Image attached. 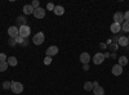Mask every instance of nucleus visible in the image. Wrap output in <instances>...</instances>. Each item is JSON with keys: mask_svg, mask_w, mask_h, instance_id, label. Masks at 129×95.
<instances>
[{"mask_svg": "<svg viewBox=\"0 0 129 95\" xmlns=\"http://www.w3.org/2000/svg\"><path fill=\"white\" fill-rule=\"evenodd\" d=\"M53 12H54L56 16H63L64 14V8L61 7V5H56L54 9H53Z\"/></svg>", "mask_w": 129, "mask_h": 95, "instance_id": "nucleus-12", "label": "nucleus"}, {"mask_svg": "<svg viewBox=\"0 0 129 95\" xmlns=\"http://www.w3.org/2000/svg\"><path fill=\"white\" fill-rule=\"evenodd\" d=\"M39 5H40V3H39V0H34V2L31 3V7L34 8V9H36V8H39Z\"/></svg>", "mask_w": 129, "mask_h": 95, "instance_id": "nucleus-23", "label": "nucleus"}, {"mask_svg": "<svg viewBox=\"0 0 129 95\" xmlns=\"http://www.w3.org/2000/svg\"><path fill=\"white\" fill-rule=\"evenodd\" d=\"M93 94L94 95H105V89L102 86H97L93 89Z\"/></svg>", "mask_w": 129, "mask_h": 95, "instance_id": "nucleus-15", "label": "nucleus"}, {"mask_svg": "<svg viewBox=\"0 0 129 95\" xmlns=\"http://www.w3.org/2000/svg\"><path fill=\"white\" fill-rule=\"evenodd\" d=\"M80 62L83 63V64H88V63L90 62V55L88 54V53H81L80 54Z\"/></svg>", "mask_w": 129, "mask_h": 95, "instance_id": "nucleus-9", "label": "nucleus"}, {"mask_svg": "<svg viewBox=\"0 0 129 95\" xmlns=\"http://www.w3.org/2000/svg\"><path fill=\"white\" fill-rule=\"evenodd\" d=\"M47 57H54V55H57L58 54V48L57 46H49L48 49H47Z\"/></svg>", "mask_w": 129, "mask_h": 95, "instance_id": "nucleus-6", "label": "nucleus"}, {"mask_svg": "<svg viewBox=\"0 0 129 95\" xmlns=\"http://www.w3.org/2000/svg\"><path fill=\"white\" fill-rule=\"evenodd\" d=\"M110 49H111V50H116V49H117V44H112V45L110 46Z\"/></svg>", "mask_w": 129, "mask_h": 95, "instance_id": "nucleus-30", "label": "nucleus"}, {"mask_svg": "<svg viewBox=\"0 0 129 95\" xmlns=\"http://www.w3.org/2000/svg\"><path fill=\"white\" fill-rule=\"evenodd\" d=\"M84 89L87 90V91H92L93 89H94V86H93V82H90V81H87L84 83Z\"/></svg>", "mask_w": 129, "mask_h": 95, "instance_id": "nucleus-17", "label": "nucleus"}, {"mask_svg": "<svg viewBox=\"0 0 129 95\" xmlns=\"http://www.w3.org/2000/svg\"><path fill=\"white\" fill-rule=\"evenodd\" d=\"M50 63H52V58H50V57H47V58L44 59V64H45V66H49Z\"/></svg>", "mask_w": 129, "mask_h": 95, "instance_id": "nucleus-25", "label": "nucleus"}, {"mask_svg": "<svg viewBox=\"0 0 129 95\" xmlns=\"http://www.w3.org/2000/svg\"><path fill=\"white\" fill-rule=\"evenodd\" d=\"M30 34H31V28L27 25L19 27V36H22L23 39H26L27 36H30Z\"/></svg>", "mask_w": 129, "mask_h": 95, "instance_id": "nucleus-4", "label": "nucleus"}, {"mask_svg": "<svg viewBox=\"0 0 129 95\" xmlns=\"http://www.w3.org/2000/svg\"><path fill=\"white\" fill-rule=\"evenodd\" d=\"M117 64H120L121 67H123V66H126V64H128V58L124 57V55L120 57V58H119V63H117Z\"/></svg>", "mask_w": 129, "mask_h": 95, "instance_id": "nucleus-18", "label": "nucleus"}, {"mask_svg": "<svg viewBox=\"0 0 129 95\" xmlns=\"http://www.w3.org/2000/svg\"><path fill=\"white\" fill-rule=\"evenodd\" d=\"M123 16H124V21H129V10H126Z\"/></svg>", "mask_w": 129, "mask_h": 95, "instance_id": "nucleus-29", "label": "nucleus"}, {"mask_svg": "<svg viewBox=\"0 0 129 95\" xmlns=\"http://www.w3.org/2000/svg\"><path fill=\"white\" fill-rule=\"evenodd\" d=\"M105 54L103 53H97V54H94V57H93V63L94 64H97V66H100V64H102V63L105 62Z\"/></svg>", "mask_w": 129, "mask_h": 95, "instance_id": "nucleus-3", "label": "nucleus"}, {"mask_svg": "<svg viewBox=\"0 0 129 95\" xmlns=\"http://www.w3.org/2000/svg\"><path fill=\"white\" fill-rule=\"evenodd\" d=\"M8 63L7 62H0V72H4V71H7V68H8Z\"/></svg>", "mask_w": 129, "mask_h": 95, "instance_id": "nucleus-20", "label": "nucleus"}, {"mask_svg": "<svg viewBox=\"0 0 129 95\" xmlns=\"http://www.w3.org/2000/svg\"><path fill=\"white\" fill-rule=\"evenodd\" d=\"M47 9H48V10H52V12H53V9H54V5H53L52 3H48V4H47Z\"/></svg>", "mask_w": 129, "mask_h": 95, "instance_id": "nucleus-27", "label": "nucleus"}, {"mask_svg": "<svg viewBox=\"0 0 129 95\" xmlns=\"http://www.w3.org/2000/svg\"><path fill=\"white\" fill-rule=\"evenodd\" d=\"M128 41H129V37H128Z\"/></svg>", "mask_w": 129, "mask_h": 95, "instance_id": "nucleus-32", "label": "nucleus"}, {"mask_svg": "<svg viewBox=\"0 0 129 95\" xmlns=\"http://www.w3.org/2000/svg\"><path fill=\"white\" fill-rule=\"evenodd\" d=\"M114 21H115V23L121 25V23L124 22V16H123V13H120V12L115 13V14H114Z\"/></svg>", "mask_w": 129, "mask_h": 95, "instance_id": "nucleus-10", "label": "nucleus"}, {"mask_svg": "<svg viewBox=\"0 0 129 95\" xmlns=\"http://www.w3.org/2000/svg\"><path fill=\"white\" fill-rule=\"evenodd\" d=\"M34 8L31 7V4L30 5H23V13L25 14H34Z\"/></svg>", "mask_w": 129, "mask_h": 95, "instance_id": "nucleus-14", "label": "nucleus"}, {"mask_svg": "<svg viewBox=\"0 0 129 95\" xmlns=\"http://www.w3.org/2000/svg\"><path fill=\"white\" fill-rule=\"evenodd\" d=\"M10 90H12L14 94H21L23 91V85L18 81H13L12 82V86H10Z\"/></svg>", "mask_w": 129, "mask_h": 95, "instance_id": "nucleus-1", "label": "nucleus"}, {"mask_svg": "<svg viewBox=\"0 0 129 95\" xmlns=\"http://www.w3.org/2000/svg\"><path fill=\"white\" fill-rule=\"evenodd\" d=\"M44 39H45L44 34H43V32H38V34L34 35V37H32V43H34L35 45H41L43 43H44Z\"/></svg>", "mask_w": 129, "mask_h": 95, "instance_id": "nucleus-2", "label": "nucleus"}, {"mask_svg": "<svg viewBox=\"0 0 129 95\" xmlns=\"http://www.w3.org/2000/svg\"><path fill=\"white\" fill-rule=\"evenodd\" d=\"M121 30L129 32V21H124V22L121 23Z\"/></svg>", "mask_w": 129, "mask_h": 95, "instance_id": "nucleus-19", "label": "nucleus"}, {"mask_svg": "<svg viewBox=\"0 0 129 95\" xmlns=\"http://www.w3.org/2000/svg\"><path fill=\"white\" fill-rule=\"evenodd\" d=\"M34 17H35V18H39V19H40V18H44V17H45V10L43 9V8H40V7L36 8V9L34 10Z\"/></svg>", "mask_w": 129, "mask_h": 95, "instance_id": "nucleus-7", "label": "nucleus"}, {"mask_svg": "<svg viewBox=\"0 0 129 95\" xmlns=\"http://www.w3.org/2000/svg\"><path fill=\"white\" fill-rule=\"evenodd\" d=\"M16 43L17 44H23V37L22 36H17L16 37Z\"/></svg>", "mask_w": 129, "mask_h": 95, "instance_id": "nucleus-24", "label": "nucleus"}, {"mask_svg": "<svg viewBox=\"0 0 129 95\" xmlns=\"http://www.w3.org/2000/svg\"><path fill=\"white\" fill-rule=\"evenodd\" d=\"M110 30H111V32H112V34H117V32H120V31H121V25L114 22V23L111 25Z\"/></svg>", "mask_w": 129, "mask_h": 95, "instance_id": "nucleus-11", "label": "nucleus"}, {"mask_svg": "<svg viewBox=\"0 0 129 95\" xmlns=\"http://www.w3.org/2000/svg\"><path fill=\"white\" fill-rule=\"evenodd\" d=\"M17 43H16V39H12V37H10V40H9V45L10 46H14Z\"/></svg>", "mask_w": 129, "mask_h": 95, "instance_id": "nucleus-28", "label": "nucleus"}, {"mask_svg": "<svg viewBox=\"0 0 129 95\" xmlns=\"http://www.w3.org/2000/svg\"><path fill=\"white\" fill-rule=\"evenodd\" d=\"M8 35L12 39H16L17 36H19V28H17L16 26H10L8 28Z\"/></svg>", "mask_w": 129, "mask_h": 95, "instance_id": "nucleus-5", "label": "nucleus"}, {"mask_svg": "<svg viewBox=\"0 0 129 95\" xmlns=\"http://www.w3.org/2000/svg\"><path fill=\"white\" fill-rule=\"evenodd\" d=\"M7 55L4 54V53H2V54H0V62H7Z\"/></svg>", "mask_w": 129, "mask_h": 95, "instance_id": "nucleus-26", "label": "nucleus"}, {"mask_svg": "<svg viewBox=\"0 0 129 95\" xmlns=\"http://www.w3.org/2000/svg\"><path fill=\"white\" fill-rule=\"evenodd\" d=\"M111 72H112L114 76H120L121 73H123V67H121L120 64H115V66L112 67Z\"/></svg>", "mask_w": 129, "mask_h": 95, "instance_id": "nucleus-8", "label": "nucleus"}, {"mask_svg": "<svg viewBox=\"0 0 129 95\" xmlns=\"http://www.w3.org/2000/svg\"><path fill=\"white\" fill-rule=\"evenodd\" d=\"M7 63L9 66H12V67H14V66H17V63H18V60H17V58L16 57H9L8 59H7Z\"/></svg>", "mask_w": 129, "mask_h": 95, "instance_id": "nucleus-16", "label": "nucleus"}, {"mask_svg": "<svg viewBox=\"0 0 129 95\" xmlns=\"http://www.w3.org/2000/svg\"><path fill=\"white\" fill-rule=\"evenodd\" d=\"M117 41H119V45H120V46H126V45L129 44L126 36H120L119 39H117Z\"/></svg>", "mask_w": 129, "mask_h": 95, "instance_id": "nucleus-13", "label": "nucleus"}, {"mask_svg": "<svg viewBox=\"0 0 129 95\" xmlns=\"http://www.w3.org/2000/svg\"><path fill=\"white\" fill-rule=\"evenodd\" d=\"M26 21H27V19H26L25 17H18V18H17V22H18L21 26H26Z\"/></svg>", "mask_w": 129, "mask_h": 95, "instance_id": "nucleus-21", "label": "nucleus"}, {"mask_svg": "<svg viewBox=\"0 0 129 95\" xmlns=\"http://www.w3.org/2000/svg\"><path fill=\"white\" fill-rule=\"evenodd\" d=\"M10 86H12V82H10V81H5V82L3 83V89H4V90H9Z\"/></svg>", "mask_w": 129, "mask_h": 95, "instance_id": "nucleus-22", "label": "nucleus"}, {"mask_svg": "<svg viewBox=\"0 0 129 95\" xmlns=\"http://www.w3.org/2000/svg\"><path fill=\"white\" fill-rule=\"evenodd\" d=\"M83 67H84V69H88V68H89V66H88V64H84Z\"/></svg>", "mask_w": 129, "mask_h": 95, "instance_id": "nucleus-31", "label": "nucleus"}]
</instances>
